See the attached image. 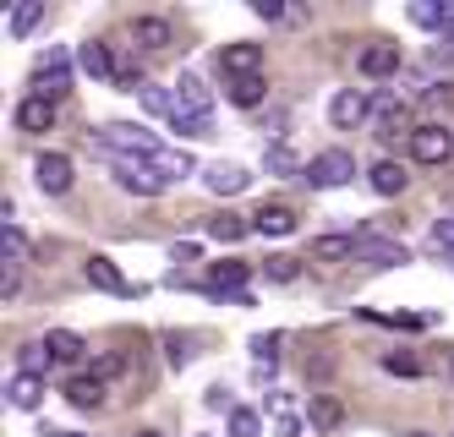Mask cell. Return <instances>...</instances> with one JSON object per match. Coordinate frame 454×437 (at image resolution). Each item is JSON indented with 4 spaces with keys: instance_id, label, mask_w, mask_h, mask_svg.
Listing matches in <instances>:
<instances>
[{
    "instance_id": "74e56055",
    "label": "cell",
    "mask_w": 454,
    "mask_h": 437,
    "mask_svg": "<svg viewBox=\"0 0 454 437\" xmlns=\"http://www.w3.org/2000/svg\"><path fill=\"white\" fill-rule=\"evenodd\" d=\"M257 432H263L257 410H231V437H257Z\"/></svg>"
},
{
    "instance_id": "ac0fdd59",
    "label": "cell",
    "mask_w": 454,
    "mask_h": 437,
    "mask_svg": "<svg viewBox=\"0 0 454 437\" xmlns=\"http://www.w3.org/2000/svg\"><path fill=\"white\" fill-rule=\"evenodd\" d=\"M44 350H50V361H82V339H77V333L72 328H50L44 333Z\"/></svg>"
},
{
    "instance_id": "7bdbcfd3",
    "label": "cell",
    "mask_w": 454,
    "mask_h": 437,
    "mask_svg": "<svg viewBox=\"0 0 454 437\" xmlns=\"http://www.w3.org/2000/svg\"><path fill=\"white\" fill-rule=\"evenodd\" d=\"M50 437H88V432H50Z\"/></svg>"
},
{
    "instance_id": "484cf974",
    "label": "cell",
    "mask_w": 454,
    "mask_h": 437,
    "mask_svg": "<svg viewBox=\"0 0 454 437\" xmlns=\"http://www.w3.org/2000/svg\"><path fill=\"white\" fill-rule=\"evenodd\" d=\"M263 93H269V82H263V77H236V82H231V105L257 110V105H263Z\"/></svg>"
},
{
    "instance_id": "8992f818",
    "label": "cell",
    "mask_w": 454,
    "mask_h": 437,
    "mask_svg": "<svg viewBox=\"0 0 454 437\" xmlns=\"http://www.w3.org/2000/svg\"><path fill=\"white\" fill-rule=\"evenodd\" d=\"M257 66H263V44H224L219 50V72L224 77H257Z\"/></svg>"
},
{
    "instance_id": "7a4b0ae2",
    "label": "cell",
    "mask_w": 454,
    "mask_h": 437,
    "mask_svg": "<svg viewBox=\"0 0 454 437\" xmlns=\"http://www.w3.org/2000/svg\"><path fill=\"white\" fill-rule=\"evenodd\" d=\"M115 181H121V191H137V197H159L170 186V176L148 159H115Z\"/></svg>"
},
{
    "instance_id": "d6a6232c",
    "label": "cell",
    "mask_w": 454,
    "mask_h": 437,
    "mask_svg": "<svg viewBox=\"0 0 454 437\" xmlns=\"http://www.w3.org/2000/svg\"><path fill=\"white\" fill-rule=\"evenodd\" d=\"M0 257H6V262H22V257H27V241H22V230H17V224L0 230Z\"/></svg>"
},
{
    "instance_id": "9c48e42d",
    "label": "cell",
    "mask_w": 454,
    "mask_h": 437,
    "mask_svg": "<svg viewBox=\"0 0 454 437\" xmlns=\"http://www.w3.org/2000/svg\"><path fill=\"white\" fill-rule=\"evenodd\" d=\"M329 121H334L340 131H356V126L367 121V93L340 88V93H334V105H329Z\"/></svg>"
},
{
    "instance_id": "7402d4cb",
    "label": "cell",
    "mask_w": 454,
    "mask_h": 437,
    "mask_svg": "<svg viewBox=\"0 0 454 437\" xmlns=\"http://www.w3.org/2000/svg\"><path fill=\"white\" fill-rule=\"evenodd\" d=\"M312 257L317 262H345V257H356V235H323V241H312Z\"/></svg>"
},
{
    "instance_id": "f546056e",
    "label": "cell",
    "mask_w": 454,
    "mask_h": 437,
    "mask_svg": "<svg viewBox=\"0 0 454 437\" xmlns=\"http://www.w3.org/2000/svg\"><path fill=\"white\" fill-rule=\"evenodd\" d=\"M170 126L181 131V137H208V115H198V110H186V105H176Z\"/></svg>"
},
{
    "instance_id": "6da1fadb",
    "label": "cell",
    "mask_w": 454,
    "mask_h": 437,
    "mask_svg": "<svg viewBox=\"0 0 454 437\" xmlns=\"http://www.w3.org/2000/svg\"><path fill=\"white\" fill-rule=\"evenodd\" d=\"M93 148L110 153V159H148V164L165 153L153 131H148V126H132V121H110V126H99V131H93Z\"/></svg>"
},
{
    "instance_id": "7c38bea8",
    "label": "cell",
    "mask_w": 454,
    "mask_h": 437,
    "mask_svg": "<svg viewBox=\"0 0 454 437\" xmlns=\"http://www.w3.org/2000/svg\"><path fill=\"white\" fill-rule=\"evenodd\" d=\"M17 126L22 131H50L55 126V105H50V98H22V105H17Z\"/></svg>"
},
{
    "instance_id": "2e32d148",
    "label": "cell",
    "mask_w": 454,
    "mask_h": 437,
    "mask_svg": "<svg viewBox=\"0 0 454 437\" xmlns=\"http://www.w3.org/2000/svg\"><path fill=\"white\" fill-rule=\"evenodd\" d=\"M367 181H372L378 197H400V191H405V170H400L395 159H378L372 170H367Z\"/></svg>"
},
{
    "instance_id": "52a82bcc",
    "label": "cell",
    "mask_w": 454,
    "mask_h": 437,
    "mask_svg": "<svg viewBox=\"0 0 454 437\" xmlns=\"http://www.w3.org/2000/svg\"><path fill=\"white\" fill-rule=\"evenodd\" d=\"M82 279H88L93 290H110V295H143V285H126V279H121V268H115L110 257H88Z\"/></svg>"
},
{
    "instance_id": "d4e9b609",
    "label": "cell",
    "mask_w": 454,
    "mask_h": 437,
    "mask_svg": "<svg viewBox=\"0 0 454 437\" xmlns=\"http://www.w3.org/2000/svg\"><path fill=\"white\" fill-rule=\"evenodd\" d=\"M72 93V77H67V66H39V98H67Z\"/></svg>"
},
{
    "instance_id": "f1b7e54d",
    "label": "cell",
    "mask_w": 454,
    "mask_h": 437,
    "mask_svg": "<svg viewBox=\"0 0 454 437\" xmlns=\"http://www.w3.org/2000/svg\"><path fill=\"white\" fill-rule=\"evenodd\" d=\"M39 17H44V0H22V6L12 12V33H17V39H27V33L39 27Z\"/></svg>"
},
{
    "instance_id": "d590c367",
    "label": "cell",
    "mask_w": 454,
    "mask_h": 437,
    "mask_svg": "<svg viewBox=\"0 0 454 437\" xmlns=\"http://www.w3.org/2000/svg\"><path fill=\"white\" fill-rule=\"evenodd\" d=\"M165 355H170V366H176V372H186V366H192V339L170 333V339H165Z\"/></svg>"
},
{
    "instance_id": "60d3db41",
    "label": "cell",
    "mask_w": 454,
    "mask_h": 437,
    "mask_svg": "<svg viewBox=\"0 0 454 437\" xmlns=\"http://www.w3.org/2000/svg\"><path fill=\"white\" fill-rule=\"evenodd\" d=\"M252 12H257V17H269V22H279V17H285L279 0H252Z\"/></svg>"
},
{
    "instance_id": "9a60e30c",
    "label": "cell",
    "mask_w": 454,
    "mask_h": 437,
    "mask_svg": "<svg viewBox=\"0 0 454 437\" xmlns=\"http://www.w3.org/2000/svg\"><path fill=\"white\" fill-rule=\"evenodd\" d=\"M362 72H367V77L400 72V44H367V50H362Z\"/></svg>"
},
{
    "instance_id": "cb8c5ba5",
    "label": "cell",
    "mask_w": 454,
    "mask_h": 437,
    "mask_svg": "<svg viewBox=\"0 0 454 437\" xmlns=\"http://www.w3.org/2000/svg\"><path fill=\"white\" fill-rule=\"evenodd\" d=\"M176 105H186V110H198V115H208V88H203V77H181L176 82Z\"/></svg>"
},
{
    "instance_id": "8d00e7d4",
    "label": "cell",
    "mask_w": 454,
    "mask_h": 437,
    "mask_svg": "<svg viewBox=\"0 0 454 437\" xmlns=\"http://www.w3.org/2000/svg\"><path fill=\"white\" fill-rule=\"evenodd\" d=\"M153 164H159V170H165L170 181H181V176H192V153H159Z\"/></svg>"
},
{
    "instance_id": "b9f144b4",
    "label": "cell",
    "mask_w": 454,
    "mask_h": 437,
    "mask_svg": "<svg viewBox=\"0 0 454 437\" xmlns=\"http://www.w3.org/2000/svg\"><path fill=\"white\" fill-rule=\"evenodd\" d=\"M438 50H454V27H449V33H443V39H438Z\"/></svg>"
},
{
    "instance_id": "5b68a950",
    "label": "cell",
    "mask_w": 454,
    "mask_h": 437,
    "mask_svg": "<svg viewBox=\"0 0 454 437\" xmlns=\"http://www.w3.org/2000/svg\"><path fill=\"white\" fill-rule=\"evenodd\" d=\"M356 257L372 262V268H400V262H411V252L400 241H383V235H356Z\"/></svg>"
},
{
    "instance_id": "ffe728a7",
    "label": "cell",
    "mask_w": 454,
    "mask_h": 437,
    "mask_svg": "<svg viewBox=\"0 0 454 437\" xmlns=\"http://www.w3.org/2000/svg\"><path fill=\"white\" fill-rule=\"evenodd\" d=\"M67 399H72L77 410H99V405H105V383H99V378H72V383H67Z\"/></svg>"
},
{
    "instance_id": "3957f363",
    "label": "cell",
    "mask_w": 454,
    "mask_h": 437,
    "mask_svg": "<svg viewBox=\"0 0 454 437\" xmlns=\"http://www.w3.org/2000/svg\"><path fill=\"white\" fill-rule=\"evenodd\" d=\"M350 176H356V159H350L345 148H329V153H317V159L307 164V176H301V181H307V186H323V191H329V186H345Z\"/></svg>"
},
{
    "instance_id": "ab89813d",
    "label": "cell",
    "mask_w": 454,
    "mask_h": 437,
    "mask_svg": "<svg viewBox=\"0 0 454 437\" xmlns=\"http://www.w3.org/2000/svg\"><path fill=\"white\" fill-rule=\"evenodd\" d=\"M121 366H126L121 355H99V361H93V378H99V383H110V378L121 372Z\"/></svg>"
},
{
    "instance_id": "30bf717a",
    "label": "cell",
    "mask_w": 454,
    "mask_h": 437,
    "mask_svg": "<svg viewBox=\"0 0 454 437\" xmlns=\"http://www.w3.org/2000/svg\"><path fill=\"white\" fill-rule=\"evenodd\" d=\"M252 230L257 235H290L296 230V208H285V203H263L252 214Z\"/></svg>"
},
{
    "instance_id": "8fae6325",
    "label": "cell",
    "mask_w": 454,
    "mask_h": 437,
    "mask_svg": "<svg viewBox=\"0 0 454 437\" xmlns=\"http://www.w3.org/2000/svg\"><path fill=\"white\" fill-rule=\"evenodd\" d=\"M208 285L219 290V295H247V262H214L208 268Z\"/></svg>"
},
{
    "instance_id": "f35d334b",
    "label": "cell",
    "mask_w": 454,
    "mask_h": 437,
    "mask_svg": "<svg viewBox=\"0 0 454 437\" xmlns=\"http://www.w3.org/2000/svg\"><path fill=\"white\" fill-rule=\"evenodd\" d=\"M433 246H438V252H449V257H454V214H449V219H438V224H433Z\"/></svg>"
},
{
    "instance_id": "5bb4252c",
    "label": "cell",
    "mask_w": 454,
    "mask_h": 437,
    "mask_svg": "<svg viewBox=\"0 0 454 437\" xmlns=\"http://www.w3.org/2000/svg\"><path fill=\"white\" fill-rule=\"evenodd\" d=\"M77 66H82L88 77H121L115 60H110V44H99V39H88V44L77 50Z\"/></svg>"
},
{
    "instance_id": "f6af8a7d",
    "label": "cell",
    "mask_w": 454,
    "mask_h": 437,
    "mask_svg": "<svg viewBox=\"0 0 454 437\" xmlns=\"http://www.w3.org/2000/svg\"><path fill=\"white\" fill-rule=\"evenodd\" d=\"M137 437H165V432H137Z\"/></svg>"
},
{
    "instance_id": "44dd1931",
    "label": "cell",
    "mask_w": 454,
    "mask_h": 437,
    "mask_svg": "<svg viewBox=\"0 0 454 437\" xmlns=\"http://www.w3.org/2000/svg\"><path fill=\"white\" fill-rule=\"evenodd\" d=\"M307 421H312V432H334V426L345 421L340 399H329V394H312V410H307Z\"/></svg>"
},
{
    "instance_id": "836d02e7",
    "label": "cell",
    "mask_w": 454,
    "mask_h": 437,
    "mask_svg": "<svg viewBox=\"0 0 454 437\" xmlns=\"http://www.w3.org/2000/svg\"><path fill=\"white\" fill-rule=\"evenodd\" d=\"M263 268H269V279H274V285H290V279L301 274V268H296V257H285V252H274Z\"/></svg>"
},
{
    "instance_id": "603a6c76",
    "label": "cell",
    "mask_w": 454,
    "mask_h": 437,
    "mask_svg": "<svg viewBox=\"0 0 454 437\" xmlns=\"http://www.w3.org/2000/svg\"><path fill=\"white\" fill-rule=\"evenodd\" d=\"M6 394H12V405H17V410H39V399H44V383H39V378H27V372H17Z\"/></svg>"
},
{
    "instance_id": "1f68e13d",
    "label": "cell",
    "mask_w": 454,
    "mask_h": 437,
    "mask_svg": "<svg viewBox=\"0 0 454 437\" xmlns=\"http://www.w3.org/2000/svg\"><path fill=\"white\" fill-rule=\"evenodd\" d=\"M383 372H395V378H421V361L411 350H388L383 355Z\"/></svg>"
},
{
    "instance_id": "277c9868",
    "label": "cell",
    "mask_w": 454,
    "mask_h": 437,
    "mask_svg": "<svg viewBox=\"0 0 454 437\" xmlns=\"http://www.w3.org/2000/svg\"><path fill=\"white\" fill-rule=\"evenodd\" d=\"M411 153H416V164H449V153H454L449 126H416L411 131Z\"/></svg>"
},
{
    "instance_id": "e0dca14e",
    "label": "cell",
    "mask_w": 454,
    "mask_h": 437,
    "mask_svg": "<svg viewBox=\"0 0 454 437\" xmlns=\"http://www.w3.org/2000/svg\"><path fill=\"white\" fill-rule=\"evenodd\" d=\"M132 39H137V50H165L170 44V22L165 17H137L132 22Z\"/></svg>"
},
{
    "instance_id": "e575fe53",
    "label": "cell",
    "mask_w": 454,
    "mask_h": 437,
    "mask_svg": "<svg viewBox=\"0 0 454 437\" xmlns=\"http://www.w3.org/2000/svg\"><path fill=\"white\" fill-rule=\"evenodd\" d=\"M44 355H50L44 345H22V350H17V366H22L27 378H39V372H44Z\"/></svg>"
},
{
    "instance_id": "4fadbf2b",
    "label": "cell",
    "mask_w": 454,
    "mask_h": 437,
    "mask_svg": "<svg viewBox=\"0 0 454 437\" xmlns=\"http://www.w3.org/2000/svg\"><path fill=\"white\" fill-rule=\"evenodd\" d=\"M203 181H208V191H214V197H236V191H247V181H252V176L241 170V164H214Z\"/></svg>"
},
{
    "instance_id": "ee69618b",
    "label": "cell",
    "mask_w": 454,
    "mask_h": 437,
    "mask_svg": "<svg viewBox=\"0 0 454 437\" xmlns=\"http://www.w3.org/2000/svg\"><path fill=\"white\" fill-rule=\"evenodd\" d=\"M405 437H433V432H405Z\"/></svg>"
},
{
    "instance_id": "4316f807",
    "label": "cell",
    "mask_w": 454,
    "mask_h": 437,
    "mask_svg": "<svg viewBox=\"0 0 454 437\" xmlns=\"http://www.w3.org/2000/svg\"><path fill=\"white\" fill-rule=\"evenodd\" d=\"M137 98H143V110H148V115H165V121L176 115V93H170V88H159V82H143Z\"/></svg>"
},
{
    "instance_id": "ba28073f",
    "label": "cell",
    "mask_w": 454,
    "mask_h": 437,
    "mask_svg": "<svg viewBox=\"0 0 454 437\" xmlns=\"http://www.w3.org/2000/svg\"><path fill=\"white\" fill-rule=\"evenodd\" d=\"M34 181H39V191L60 197V191L72 186V159H67V153H39V164H34Z\"/></svg>"
},
{
    "instance_id": "d6986e66",
    "label": "cell",
    "mask_w": 454,
    "mask_h": 437,
    "mask_svg": "<svg viewBox=\"0 0 454 437\" xmlns=\"http://www.w3.org/2000/svg\"><path fill=\"white\" fill-rule=\"evenodd\" d=\"M247 230H252V219H241V214H231V208L208 219V235H214V241H224V246H236Z\"/></svg>"
},
{
    "instance_id": "83f0119b",
    "label": "cell",
    "mask_w": 454,
    "mask_h": 437,
    "mask_svg": "<svg viewBox=\"0 0 454 437\" xmlns=\"http://www.w3.org/2000/svg\"><path fill=\"white\" fill-rule=\"evenodd\" d=\"M378 121H383V137H400V131L411 126V110L400 105V98H383V105H378Z\"/></svg>"
},
{
    "instance_id": "4dcf8cb0",
    "label": "cell",
    "mask_w": 454,
    "mask_h": 437,
    "mask_svg": "<svg viewBox=\"0 0 454 437\" xmlns=\"http://www.w3.org/2000/svg\"><path fill=\"white\" fill-rule=\"evenodd\" d=\"M269 170H274V176H307V164L290 153L285 143H274V148H269Z\"/></svg>"
}]
</instances>
